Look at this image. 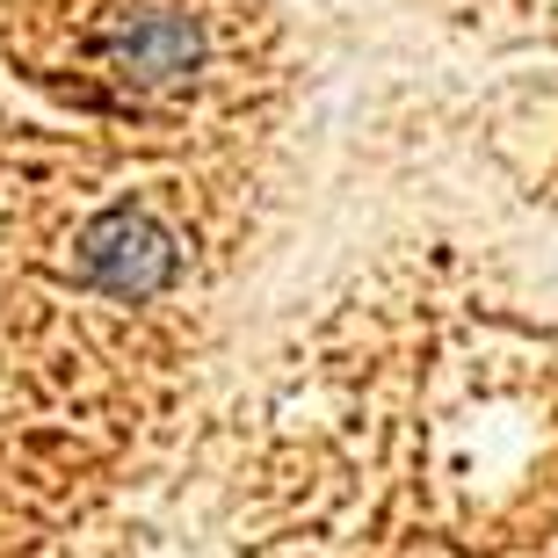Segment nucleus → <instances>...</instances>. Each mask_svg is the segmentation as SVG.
<instances>
[{
    "label": "nucleus",
    "instance_id": "1",
    "mask_svg": "<svg viewBox=\"0 0 558 558\" xmlns=\"http://www.w3.org/2000/svg\"><path fill=\"white\" fill-rule=\"evenodd\" d=\"M81 269L117 298H153L174 276V240H167V226H153L145 210L124 204L81 232Z\"/></svg>",
    "mask_w": 558,
    "mask_h": 558
}]
</instances>
